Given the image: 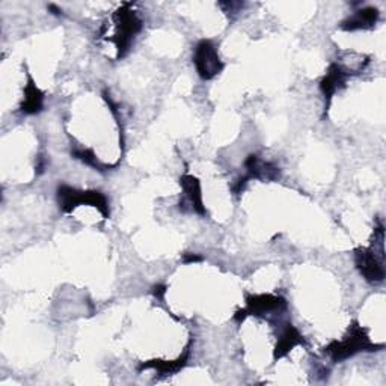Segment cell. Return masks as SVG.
Listing matches in <instances>:
<instances>
[{"mask_svg":"<svg viewBox=\"0 0 386 386\" xmlns=\"http://www.w3.org/2000/svg\"><path fill=\"white\" fill-rule=\"evenodd\" d=\"M383 346H376L370 343V338H368L367 332L364 328L359 326L358 323H355L352 328H350L349 335L343 341H333V343L326 349V352L330 355L333 361H344V359L356 355L358 352H362V350H373L382 349Z\"/></svg>","mask_w":386,"mask_h":386,"instance_id":"obj_1","label":"cell"},{"mask_svg":"<svg viewBox=\"0 0 386 386\" xmlns=\"http://www.w3.org/2000/svg\"><path fill=\"white\" fill-rule=\"evenodd\" d=\"M59 201H60V207H62L65 212L73 210L74 207H77V204H91L99 210L104 217L109 216L108 201L100 192H95V190L78 192L76 189L64 186V187H59Z\"/></svg>","mask_w":386,"mask_h":386,"instance_id":"obj_2","label":"cell"},{"mask_svg":"<svg viewBox=\"0 0 386 386\" xmlns=\"http://www.w3.org/2000/svg\"><path fill=\"white\" fill-rule=\"evenodd\" d=\"M356 267L368 283H382L385 279L383 253H377L376 249H358L355 253Z\"/></svg>","mask_w":386,"mask_h":386,"instance_id":"obj_3","label":"cell"},{"mask_svg":"<svg viewBox=\"0 0 386 386\" xmlns=\"http://www.w3.org/2000/svg\"><path fill=\"white\" fill-rule=\"evenodd\" d=\"M195 65L199 76L208 81L222 72L224 64L219 59L217 50L213 42L201 41L195 50Z\"/></svg>","mask_w":386,"mask_h":386,"instance_id":"obj_4","label":"cell"},{"mask_svg":"<svg viewBox=\"0 0 386 386\" xmlns=\"http://www.w3.org/2000/svg\"><path fill=\"white\" fill-rule=\"evenodd\" d=\"M285 306V301L280 299L278 296H271V294H262V296H253L248 301V306L243 311L237 312L235 319L237 320H243L246 315H258L262 312H269L274 310H279L284 308Z\"/></svg>","mask_w":386,"mask_h":386,"instance_id":"obj_5","label":"cell"},{"mask_svg":"<svg viewBox=\"0 0 386 386\" xmlns=\"http://www.w3.org/2000/svg\"><path fill=\"white\" fill-rule=\"evenodd\" d=\"M347 72L343 68L339 67L338 64H332L329 67V72L324 76V78L321 81V91L324 94V96L328 99V104L332 99V95L335 94L339 87H343L346 85V78H347Z\"/></svg>","mask_w":386,"mask_h":386,"instance_id":"obj_6","label":"cell"},{"mask_svg":"<svg viewBox=\"0 0 386 386\" xmlns=\"http://www.w3.org/2000/svg\"><path fill=\"white\" fill-rule=\"evenodd\" d=\"M181 186H183L184 195H186V201L192 207L193 212L204 215L205 208L203 205V196H201V187L198 180L190 177V175H186V177L181 178Z\"/></svg>","mask_w":386,"mask_h":386,"instance_id":"obj_7","label":"cell"},{"mask_svg":"<svg viewBox=\"0 0 386 386\" xmlns=\"http://www.w3.org/2000/svg\"><path fill=\"white\" fill-rule=\"evenodd\" d=\"M379 19V11L376 8H365V10L358 11L355 15L350 17L347 22L343 23V29L346 31H358L373 28Z\"/></svg>","mask_w":386,"mask_h":386,"instance_id":"obj_8","label":"cell"},{"mask_svg":"<svg viewBox=\"0 0 386 386\" xmlns=\"http://www.w3.org/2000/svg\"><path fill=\"white\" fill-rule=\"evenodd\" d=\"M302 343H303V338L301 337L299 330L293 328L292 324H288L285 330L283 332V337L279 338V343H278L276 350H275V359L285 356L290 352V350L294 349L296 346L302 344Z\"/></svg>","mask_w":386,"mask_h":386,"instance_id":"obj_9","label":"cell"},{"mask_svg":"<svg viewBox=\"0 0 386 386\" xmlns=\"http://www.w3.org/2000/svg\"><path fill=\"white\" fill-rule=\"evenodd\" d=\"M42 100H44L42 92L31 82L28 90H26V96H24L22 110L24 113H38L42 109Z\"/></svg>","mask_w":386,"mask_h":386,"instance_id":"obj_10","label":"cell"},{"mask_svg":"<svg viewBox=\"0 0 386 386\" xmlns=\"http://www.w3.org/2000/svg\"><path fill=\"white\" fill-rule=\"evenodd\" d=\"M187 355L180 356L177 361H153V362H146L142 365V368H156L157 371L162 374H172L175 371H178L180 368L186 364Z\"/></svg>","mask_w":386,"mask_h":386,"instance_id":"obj_11","label":"cell"}]
</instances>
